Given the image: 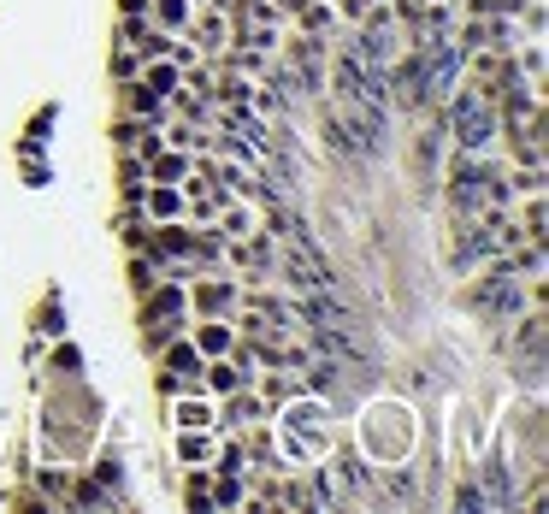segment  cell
I'll return each mask as SVG.
<instances>
[{
	"instance_id": "1",
	"label": "cell",
	"mask_w": 549,
	"mask_h": 514,
	"mask_svg": "<svg viewBox=\"0 0 549 514\" xmlns=\"http://www.w3.org/2000/svg\"><path fill=\"white\" fill-rule=\"evenodd\" d=\"M331 455V420L319 402H296L284 420H278V461H290L302 473L307 461H325Z\"/></svg>"
},
{
	"instance_id": "2",
	"label": "cell",
	"mask_w": 549,
	"mask_h": 514,
	"mask_svg": "<svg viewBox=\"0 0 549 514\" xmlns=\"http://www.w3.org/2000/svg\"><path fill=\"white\" fill-rule=\"evenodd\" d=\"M443 101H449L443 113H449V136H455V148H461V154H485L490 142H496V107H490L473 83H455Z\"/></svg>"
},
{
	"instance_id": "3",
	"label": "cell",
	"mask_w": 549,
	"mask_h": 514,
	"mask_svg": "<svg viewBox=\"0 0 549 514\" xmlns=\"http://www.w3.org/2000/svg\"><path fill=\"white\" fill-rule=\"evenodd\" d=\"M278 278H284V290H290V296L337 290L331 260L319 255V243H313V237H290V243H278Z\"/></svg>"
},
{
	"instance_id": "4",
	"label": "cell",
	"mask_w": 549,
	"mask_h": 514,
	"mask_svg": "<svg viewBox=\"0 0 549 514\" xmlns=\"http://www.w3.org/2000/svg\"><path fill=\"white\" fill-rule=\"evenodd\" d=\"M195 48H201V60H213V54H225V42H231V18L219 12V6H201V12H189V30H183Z\"/></svg>"
},
{
	"instance_id": "5",
	"label": "cell",
	"mask_w": 549,
	"mask_h": 514,
	"mask_svg": "<svg viewBox=\"0 0 549 514\" xmlns=\"http://www.w3.org/2000/svg\"><path fill=\"white\" fill-rule=\"evenodd\" d=\"M319 136H325V148H331L337 160H366V154H372V148L361 142V130L349 125L337 107H325V113H319Z\"/></svg>"
},
{
	"instance_id": "6",
	"label": "cell",
	"mask_w": 549,
	"mask_h": 514,
	"mask_svg": "<svg viewBox=\"0 0 549 514\" xmlns=\"http://www.w3.org/2000/svg\"><path fill=\"white\" fill-rule=\"evenodd\" d=\"M119 107L130 113V119H142V125H166L172 119V107H166V95H154L142 77H130V83H119Z\"/></svg>"
},
{
	"instance_id": "7",
	"label": "cell",
	"mask_w": 549,
	"mask_h": 514,
	"mask_svg": "<svg viewBox=\"0 0 549 514\" xmlns=\"http://www.w3.org/2000/svg\"><path fill=\"white\" fill-rule=\"evenodd\" d=\"M254 225H260V207H248V201H237V195H225V201H219V213H213V225H207V231H219V237H225V243H237V237H248V231H254Z\"/></svg>"
},
{
	"instance_id": "8",
	"label": "cell",
	"mask_w": 549,
	"mask_h": 514,
	"mask_svg": "<svg viewBox=\"0 0 549 514\" xmlns=\"http://www.w3.org/2000/svg\"><path fill=\"white\" fill-rule=\"evenodd\" d=\"M172 426L213 432V396H207V390H178V396H172Z\"/></svg>"
},
{
	"instance_id": "9",
	"label": "cell",
	"mask_w": 549,
	"mask_h": 514,
	"mask_svg": "<svg viewBox=\"0 0 549 514\" xmlns=\"http://www.w3.org/2000/svg\"><path fill=\"white\" fill-rule=\"evenodd\" d=\"M219 284H195L189 278V290H195V302H201V320H225V308H237V278H225V272H213Z\"/></svg>"
},
{
	"instance_id": "10",
	"label": "cell",
	"mask_w": 549,
	"mask_h": 514,
	"mask_svg": "<svg viewBox=\"0 0 549 514\" xmlns=\"http://www.w3.org/2000/svg\"><path fill=\"white\" fill-rule=\"evenodd\" d=\"M189 343L201 349V361H213V355H231V343H237V325L231 320H201L189 331Z\"/></svg>"
},
{
	"instance_id": "11",
	"label": "cell",
	"mask_w": 549,
	"mask_h": 514,
	"mask_svg": "<svg viewBox=\"0 0 549 514\" xmlns=\"http://www.w3.org/2000/svg\"><path fill=\"white\" fill-rule=\"evenodd\" d=\"M290 18H296L302 36H337V6H331V0H302Z\"/></svg>"
},
{
	"instance_id": "12",
	"label": "cell",
	"mask_w": 549,
	"mask_h": 514,
	"mask_svg": "<svg viewBox=\"0 0 549 514\" xmlns=\"http://www.w3.org/2000/svg\"><path fill=\"white\" fill-rule=\"evenodd\" d=\"M113 231H119V243L130 249V255H142V249H148V231H154V219H148L142 207H119Z\"/></svg>"
},
{
	"instance_id": "13",
	"label": "cell",
	"mask_w": 549,
	"mask_h": 514,
	"mask_svg": "<svg viewBox=\"0 0 549 514\" xmlns=\"http://www.w3.org/2000/svg\"><path fill=\"white\" fill-rule=\"evenodd\" d=\"M142 213H148L154 225H160V219H183V190H178V184H148Z\"/></svg>"
},
{
	"instance_id": "14",
	"label": "cell",
	"mask_w": 549,
	"mask_h": 514,
	"mask_svg": "<svg viewBox=\"0 0 549 514\" xmlns=\"http://www.w3.org/2000/svg\"><path fill=\"white\" fill-rule=\"evenodd\" d=\"M213 450H219V438H213V432H189V426H178V461H183V467H207Z\"/></svg>"
},
{
	"instance_id": "15",
	"label": "cell",
	"mask_w": 549,
	"mask_h": 514,
	"mask_svg": "<svg viewBox=\"0 0 549 514\" xmlns=\"http://www.w3.org/2000/svg\"><path fill=\"white\" fill-rule=\"evenodd\" d=\"M183 503H189V509H213V467H189V479H183Z\"/></svg>"
},
{
	"instance_id": "16",
	"label": "cell",
	"mask_w": 549,
	"mask_h": 514,
	"mask_svg": "<svg viewBox=\"0 0 549 514\" xmlns=\"http://www.w3.org/2000/svg\"><path fill=\"white\" fill-rule=\"evenodd\" d=\"M142 83H148L154 95H172V89L183 83V71L172 60H142Z\"/></svg>"
},
{
	"instance_id": "17",
	"label": "cell",
	"mask_w": 549,
	"mask_h": 514,
	"mask_svg": "<svg viewBox=\"0 0 549 514\" xmlns=\"http://www.w3.org/2000/svg\"><path fill=\"white\" fill-rule=\"evenodd\" d=\"M160 278H166V272H160V260L148 255V249H142V255H130V290H136V296H142V290H154Z\"/></svg>"
},
{
	"instance_id": "18",
	"label": "cell",
	"mask_w": 549,
	"mask_h": 514,
	"mask_svg": "<svg viewBox=\"0 0 549 514\" xmlns=\"http://www.w3.org/2000/svg\"><path fill=\"white\" fill-rule=\"evenodd\" d=\"M107 71H113V83H130V77H142V54L136 48H113Z\"/></svg>"
},
{
	"instance_id": "19",
	"label": "cell",
	"mask_w": 549,
	"mask_h": 514,
	"mask_svg": "<svg viewBox=\"0 0 549 514\" xmlns=\"http://www.w3.org/2000/svg\"><path fill=\"white\" fill-rule=\"evenodd\" d=\"M136 130H142V119H130V113L113 125V148H119V154H130V148H136Z\"/></svg>"
},
{
	"instance_id": "20",
	"label": "cell",
	"mask_w": 549,
	"mask_h": 514,
	"mask_svg": "<svg viewBox=\"0 0 549 514\" xmlns=\"http://www.w3.org/2000/svg\"><path fill=\"white\" fill-rule=\"evenodd\" d=\"M526 83L544 89V48H526Z\"/></svg>"
},
{
	"instance_id": "21",
	"label": "cell",
	"mask_w": 549,
	"mask_h": 514,
	"mask_svg": "<svg viewBox=\"0 0 549 514\" xmlns=\"http://www.w3.org/2000/svg\"><path fill=\"white\" fill-rule=\"evenodd\" d=\"M189 6H207V0H189Z\"/></svg>"
}]
</instances>
